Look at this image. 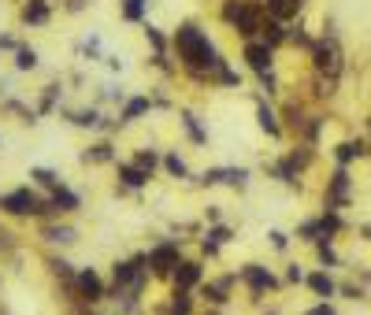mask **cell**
<instances>
[{"label": "cell", "instance_id": "6da1fadb", "mask_svg": "<svg viewBox=\"0 0 371 315\" xmlns=\"http://www.w3.org/2000/svg\"><path fill=\"white\" fill-rule=\"evenodd\" d=\"M171 60L179 63V78L201 89L212 86V74L227 63L223 48L201 19H179V26L171 30Z\"/></svg>", "mask_w": 371, "mask_h": 315}, {"label": "cell", "instance_id": "7a4b0ae2", "mask_svg": "<svg viewBox=\"0 0 371 315\" xmlns=\"http://www.w3.org/2000/svg\"><path fill=\"white\" fill-rule=\"evenodd\" d=\"M219 23L231 30L241 41H256L260 38V23H264V0H219Z\"/></svg>", "mask_w": 371, "mask_h": 315}, {"label": "cell", "instance_id": "3957f363", "mask_svg": "<svg viewBox=\"0 0 371 315\" xmlns=\"http://www.w3.org/2000/svg\"><path fill=\"white\" fill-rule=\"evenodd\" d=\"M0 219H8V223H41L45 219V193H38L30 182L4 189L0 193Z\"/></svg>", "mask_w": 371, "mask_h": 315}, {"label": "cell", "instance_id": "277c9868", "mask_svg": "<svg viewBox=\"0 0 371 315\" xmlns=\"http://www.w3.org/2000/svg\"><path fill=\"white\" fill-rule=\"evenodd\" d=\"M182 256H186V238H171V234L153 238L149 248H145V267H149V278L153 282H171V275L182 263Z\"/></svg>", "mask_w": 371, "mask_h": 315}, {"label": "cell", "instance_id": "5b68a950", "mask_svg": "<svg viewBox=\"0 0 371 315\" xmlns=\"http://www.w3.org/2000/svg\"><path fill=\"white\" fill-rule=\"evenodd\" d=\"M234 275H238V286L245 289V297H249L253 304H260V301H267V297H275V293L286 289L282 278L271 271L267 263H260V260H245Z\"/></svg>", "mask_w": 371, "mask_h": 315}, {"label": "cell", "instance_id": "8992f818", "mask_svg": "<svg viewBox=\"0 0 371 315\" xmlns=\"http://www.w3.org/2000/svg\"><path fill=\"white\" fill-rule=\"evenodd\" d=\"M189 186L197 189H234V193H249L253 186V171L249 167H234V163H212L204 171H193V182Z\"/></svg>", "mask_w": 371, "mask_h": 315}, {"label": "cell", "instance_id": "52a82bcc", "mask_svg": "<svg viewBox=\"0 0 371 315\" xmlns=\"http://www.w3.org/2000/svg\"><path fill=\"white\" fill-rule=\"evenodd\" d=\"M309 60H312V74H319V78H327V82L338 86V78H342V71H345V48H342V41H338V34L316 38V45L309 48Z\"/></svg>", "mask_w": 371, "mask_h": 315}, {"label": "cell", "instance_id": "ba28073f", "mask_svg": "<svg viewBox=\"0 0 371 315\" xmlns=\"http://www.w3.org/2000/svg\"><path fill=\"white\" fill-rule=\"evenodd\" d=\"M74 304H86V308H104L108 304V275L101 267H86L74 271Z\"/></svg>", "mask_w": 371, "mask_h": 315}, {"label": "cell", "instance_id": "9c48e42d", "mask_svg": "<svg viewBox=\"0 0 371 315\" xmlns=\"http://www.w3.org/2000/svg\"><path fill=\"white\" fill-rule=\"evenodd\" d=\"M38 241L45 245V253H71L82 241V230L71 219H41L38 223Z\"/></svg>", "mask_w": 371, "mask_h": 315}, {"label": "cell", "instance_id": "30bf717a", "mask_svg": "<svg viewBox=\"0 0 371 315\" xmlns=\"http://www.w3.org/2000/svg\"><path fill=\"white\" fill-rule=\"evenodd\" d=\"M234 289H238V275L234 271H216V275H208L204 286L197 289V304L227 311L231 301H234Z\"/></svg>", "mask_w": 371, "mask_h": 315}, {"label": "cell", "instance_id": "8fae6325", "mask_svg": "<svg viewBox=\"0 0 371 315\" xmlns=\"http://www.w3.org/2000/svg\"><path fill=\"white\" fill-rule=\"evenodd\" d=\"M234 238H238L234 223L204 226V230H201V238H197V253H193V256H201L204 263H216V260H223V248H227Z\"/></svg>", "mask_w": 371, "mask_h": 315}, {"label": "cell", "instance_id": "7c38bea8", "mask_svg": "<svg viewBox=\"0 0 371 315\" xmlns=\"http://www.w3.org/2000/svg\"><path fill=\"white\" fill-rule=\"evenodd\" d=\"M175 119H179V134L189 148H208L212 134H208V119L193 108V104H179L175 108Z\"/></svg>", "mask_w": 371, "mask_h": 315}, {"label": "cell", "instance_id": "4fadbf2b", "mask_svg": "<svg viewBox=\"0 0 371 315\" xmlns=\"http://www.w3.org/2000/svg\"><path fill=\"white\" fill-rule=\"evenodd\" d=\"M212 275L208 271V263L201 260V256H193V253H186L182 256V263L175 267V275H171V282H167V289H186V293H197L201 286H204V278Z\"/></svg>", "mask_w": 371, "mask_h": 315}, {"label": "cell", "instance_id": "5bb4252c", "mask_svg": "<svg viewBox=\"0 0 371 315\" xmlns=\"http://www.w3.org/2000/svg\"><path fill=\"white\" fill-rule=\"evenodd\" d=\"M111 171H116V186H111V193H116V197H141L145 189L153 186V175H145L138 163H131V160H119Z\"/></svg>", "mask_w": 371, "mask_h": 315}, {"label": "cell", "instance_id": "9a60e30c", "mask_svg": "<svg viewBox=\"0 0 371 315\" xmlns=\"http://www.w3.org/2000/svg\"><path fill=\"white\" fill-rule=\"evenodd\" d=\"M78 163L89 167V171H96V167H116V163H119V141L116 138H93L89 145L78 148Z\"/></svg>", "mask_w": 371, "mask_h": 315}, {"label": "cell", "instance_id": "2e32d148", "mask_svg": "<svg viewBox=\"0 0 371 315\" xmlns=\"http://www.w3.org/2000/svg\"><path fill=\"white\" fill-rule=\"evenodd\" d=\"M86 208V197L74 186H60L56 193L45 197V219H74Z\"/></svg>", "mask_w": 371, "mask_h": 315}, {"label": "cell", "instance_id": "e0dca14e", "mask_svg": "<svg viewBox=\"0 0 371 315\" xmlns=\"http://www.w3.org/2000/svg\"><path fill=\"white\" fill-rule=\"evenodd\" d=\"M353 204V178L349 167H334L323 189V211H345Z\"/></svg>", "mask_w": 371, "mask_h": 315}, {"label": "cell", "instance_id": "ac0fdd59", "mask_svg": "<svg viewBox=\"0 0 371 315\" xmlns=\"http://www.w3.org/2000/svg\"><path fill=\"white\" fill-rule=\"evenodd\" d=\"M60 119L67 123L71 130H86V134H96L104 123V108H96L93 101L89 104H63L60 108Z\"/></svg>", "mask_w": 371, "mask_h": 315}, {"label": "cell", "instance_id": "d6986e66", "mask_svg": "<svg viewBox=\"0 0 371 315\" xmlns=\"http://www.w3.org/2000/svg\"><path fill=\"white\" fill-rule=\"evenodd\" d=\"M56 0H19V26L26 30H48L56 19Z\"/></svg>", "mask_w": 371, "mask_h": 315}, {"label": "cell", "instance_id": "ffe728a7", "mask_svg": "<svg viewBox=\"0 0 371 315\" xmlns=\"http://www.w3.org/2000/svg\"><path fill=\"white\" fill-rule=\"evenodd\" d=\"M63 93H67V82H63V74L48 78L45 86L34 93V111L41 115V119H48V115H60V108H63Z\"/></svg>", "mask_w": 371, "mask_h": 315}, {"label": "cell", "instance_id": "44dd1931", "mask_svg": "<svg viewBox=\"0 0 371 315\" xmlns=\"http://www.w3.org/2000/svg\"><path fill=\"white\" fill-rule=\"evenodd\" d=\"M253 119H256V130H260V134H267L271 141H282L286 130H282V119H279V108L260 93L253 96Z\"/></svg>", "mask_w": 371, "mask_h": 315}, {"label": "cell", "instance_id": "7402d4cb", "mask_svg": "<svg viewBox=\"0 0 371 315\" xmlns=\"http://www.w3.org/2000/svg\"><path fill=\"white\" fill-rule=\"evenodd\" d=\"M241 63H245V71H253V78H260L275 71V52L264 41H241Z\"/></svg>", "mask_w": 371, "mask_h": 315}, {"label": "cell", "instance_id": "603a6c76", "mask_svg": "<svg viewBox=\"0 0 371 315\" xmlns=\"http://www.w3.org/2000/svg\"><path fill=\"white\" fill-rule=\"evenodd\" d=\"M197 293H186V289H167V297L160 304L149 308V315H197Z\"/></svg>", "mask_w": 371, "mask_h": 315}, {"label": "cell", "instance_id": "cb8c5ba5", "mask_svg": "<svg viewBox=\"0 0 371 315\" xmlns=\"http://www.w3.org/2000/svg\"><path fill=\"white\" fill-rule=\"evenodd\" d=\"M153 115V101H149V93H131L123 101V108L116 111V119H119V130H131L138 126L141 119H149Z\"/></svg>", "mask_w": 371, "mask_h": 315}, {"label": "cell", "instance_id": "d4e9b609", "mask_svg": "<svg viewBox=\"0 0 371 315\" xmlns=\"http://www.w3.org/2000/svg\"><path fill=\"white\" fill-rule=\"evenodd\" d=\"M160 175H164L167 182H175V186H189L193 182V167L186 153H179V148H164V160H160Z\"/></svg>", "mask_w": 371, "mask_h": 315}, {"label": "cell", "instance_id": "484cf974", "mask_svg": "<svg viewBox=\"0 0 371 315\" xmlns=\"http://www.w3.org/2000/svg\"><path fill=\"white\" fill-rule=\"evenodd\" d=\"M0 119H15L19 126H30V130H34V126L41 123V115L34 111V104L23 101V96L15 93V96H8V101H0Z\"/></svg>", "mask_w": 371, "mask_h": 315}, {"label": "cell", "instance_id": "4316f807", "mask_svg": "<svg viewBox=\"0 0 371 315\" xmlns=\"http://www.w3.org/2000/svg\"><path fill=\"white\" fill-rule=\"evenodd\" d=\"M264 175H267L271 182H279V186L297 189V193H301V171L286 160V153H282V156H275V160H267V163H264Z\"/></svg>", "mask_w": 371, "mask_h": 315}, {"label": "cell", "instance_id": "83f0119b", "mask_svg": "<svg viewBox=\"0 0 371 315\" xmlns=\"http://www.w3.org/2000/svg\"><path fill=\"white\" fill-rule=\"evenodd\" d=\"M26 178H30V186H34L38 193H56L60 186H67V178H63L56 167H45V163H34V167L26 171Z\"/></svg>", "mask_w": 371, "mask_h": 315}, {"label": "cell", "instance_id": "f1b7e54d", "mask_svg": "<svg viewBox=\"0 0 371 315\" xmlns=\"http://www.w3.org/2000/svg\"><path fill=\"white\" fill-rule=\"evenodd\" d=\"M371 153V148L360 141V138H345V141H338L334 148H331V156H334V163L338 167H353L357 160H364Z\"/></svg>", "mask_w": 371, "mask_h": 315}, {"label": "cell", "instance_id": "f546056e", "mask_svg": "<svg viewBox=\"0 0 371 315\" xmlns=\"http://www.w3.org/2000/svg\"><path fill=\"white\" fill-rule=\"evenodd\" d=\"M11 71H15V74H34V71H41V52H38L30 41H23V45L11 52Z\"/></svg>", "mask_w": 371, "mask_h": 315}, {"label": "cell", "instance_id": "4dcf8cb0", "mask_svg": "<svg viewBox=\"0 0 371 315\" xmlns=\"http://www.w3.org/2000/svg\"><path fill=\"white\" fill-rule=\"evenodd\" d=\"M141 38L149 45V56H171V34L156 23H141Z\"/></svg>", "mask_w": 371, "mask_h": 315}, {"label": "cell", "instance_id": "1f68e13d", "mask_svg": "<svg viewBox=\"0 0 371 315\" xmlns=\"http://www.w3.org/2000/svg\"><path fill=\"white\" fill-rule=\"evenodd\" d=\"M71 52L82 60V63H104V41H101V34H86L82 41H74L71 45Z\"/></svg>", "mask_w": 371, "mask_h": 315}, {"label": "cell", "instance_id": "d6a6232c", "mask_svg": "<svg viewBox=\"0 0 371 315\" xmlns=\"http://www.w3.org/2000/svg\"><path fill=\"white\" fill-rule=\"evenodd\" d=\"M304 4H309V0H264V11L279 23H294L304 11Z\"/></svg>", "mask_w": 371, "mask_h": 315}, {"label": "cell", "instance_id": "836d02e7", "mask_svg": "<svg viewBox=\"0 0 371 315\" xmlns=\"http://www.w3.org/2000/svg\"><path fill=\"white\" fill-rule=\"evenodd\" d=\"M160 160H164V148H156V145H138L131 153V163H138V167L153 178L160 175Z\"/></svg>", "mask_w": 371, "mask_h": 315}, {"label": "cell", "instance_id": "e575fe53", "mask_svg": "<svg viewBox=\"0 0 371 315\" xmlns=\"http://www.w3.org/2000/svg\"><path fill=\"white\" fill-rule=\"evenodd\" d=\"M304 286H309L319 301H331V297H338V282H334V275L331 271H309V278H304Z\"/></svg>", "mask_w": 371, "mask_h": 315}, {"label": "cell", "instance_id": "d590c367", "mask_svg": "<svg viewBox=\"0 0 371 315\" xmlns=\"http://www.w3.org/2000/svg\"><path fill=\"white\" fill-rule=\"evenodd\" d=\"M286 26H289V23H279V19H271V15H264V23H260V38H256V41H264L271 52H279V48L286 45Z\"/></svg>", "mask_w": 371, "mask_h": 315}, {"label": "cell", "instance_id": "8d00e7d4", "mask_svg": "<svg viewBox=\"0 0 371 315\" xmlns=\"http://www.w3.org/2000/svg\"><path fill=\"white\" fill-rule=\"evenodd\" d=\"M126 96H131V93H126V89L119 86V82H104V86H96V93H93V104H96V108H108V104H111V108L119 111Z\"/></svg>", "mask_w": 371, "mask_h": 315}, {"label": "cell", "instance_id": "74e56055", "mask_svg": "<svg viewBox=\"0 0 371 315\" xmlns=\"http://www.w3.org/2000/svg\"><path fill=\"white\" fill-rule=\"evenodd\" d=\"M212 86H216V89H227V93H238V89H241V71L227 60V63H223V67L212 74Z\"/></svg>", "mask_w": 371, "mask_h": 315}, {"label": "cell", "instance_id": "f35d334b", "mask_svg": "<svg viewBox=\"0 0 371 315\" xmlns=\"http://www.w3.org/2000/svg\"><path fill=\"white\" fill-rule=\"evenodd\" d=\"M19 253H23V238L15 234L11 226L0 223V263H8L11 256H19Z\"/></svg>", "mask_w": 371, "mask_h": 315}, {"label": "cell", "instance_id": "ab89813d", "mask_svg": "<svg viewBox=\"0 0 371 315\" xmlns=\"http://www.w3.org/2000/svg\"><path fill=\"white\" fill-rule=\"evenodd\" d=\"M312 248H316V263H319V267H323V271H331V267H342V256H338L334 241L319 238V241H316Z\"/></svg>", "mask_w": 371, "mask_h": 315}, {"label": "cell", "instance_id": "60d3db41", "mask_svg": "<svg viewBox=\"0 0 371 315\" xmlns=\"http://www.w3.org/2000/svg\"><path fill=\"white\" fill-rule=\"evenodd\" d=\"M149 101H153V111H175V108H179V101H175L167 82H160V86L149 89Z\"/></svg>", "mask_w": 371, "mask_h": 315}, {"label": "cell", "instance_id": "b9f144b4", "mask_svg": "<svg viewBox=\"0 0 371 315\" xmlns=\"http://www.w3.org/2000/svg\"><path fill=\"white\" fill-rule=\"evenodd\" d=\"M294 238L304 241V245H316L319 238H323V226H319V215H312V219H301L297 230H294Z\"/></svg>", "mask_w": 371, "mask_h": 315}, {"label": "cell", "instance_id": "7bdbcfd3", "mask_svg": "<svg viewBox=\"0 0 371 315\" xmlns=\"http://www.w3.org/2000/svg\"><path fill=\"white\" fill-rule=\"evenodd\" d=\"M286 45L304 48V52H309V48L316 45V38H312V34H309V30H304L301 23H289V26H286Z\"/></svg>", "mask_w": 371, "mask_h": 315}, {"label": "cell", "instance_id": "ee69618b", "mask_svg": "<svg viewBox=\"0 0 371 315\" xmlns=\"http://www.w3.org/2000/svg\"><path fill=\"white\" fill-rule=\"evenodd\" d=\"M119 19H123L126 26L149 23V4H119Z\"/></svg>", "mask_w": 371, "mask_h": 315}, {"label": "cell", "instance_id": "f6af8a7d", "mask_svg": "<svg viewBox=\"0 0 371 315\" xmlns=\"http://www.w3.org/2000/svg\"><path fill=\"white\" fill-rule=\"evenodd\" d=\"M201 223H204V226L227 223V208H223V204H216V201H208V204L201 208Z\"/></svg>", "mask_w": 371, "mask_h": 315}, {"label": "cell", "instance_id": "bcb514c9", "mask_svg": "<svg viewBox=\"0 0 371 315\" xmlns=\"http://www.w3.org/2000/svg\"><path fill=\"white\" fill-rule=\"evenodd\" d=\"M256 86H260V96H267V101H271V96H279V93H282V86H279V71L260 74V78H256Z\"/></svg>", "mask_w": 371, "mask_h": 315}, {"label": "cell", "instance_id": "7dc6e473", "mask_svg": "<svg viewBox=\"0 0 371 315\" xmlns=\"http://www.w3.org/2000/svg\"><path fill=\"white\" fill-rule=\"evenodd\" d=\"M282 286H304V278H309V271L301 267V263H286V271L279 275Z\"/></svg>", "mask_w": 371, "mask_h": 315}, {"label": "cell", "instance_id": "c3c4849f", "mask_svg": "<svg viewBox=\"0 0 371 315\" xmlns=\"http://www.w3.org/2000/svg\"><path fill=\"white\" fill-rule=\"evenodd\" d=\"M267 245L275 248V253H286V248H289V234H286V230H279V226H271L267 230Z\"/></svg>", "mask_w": 371, "mask_h": 315}, {"label": "cell", "instance_id": "681fc988", "mask_svg": "<svg viewBox=\"0 0 371 315\" xmlns=\"http://www.w3.org/2000/svg\"><path fill=\"white\" fill-rule=\"evenodd\" d=\"M93 8V0H60V11L63 15H86Z\"/></svg>", "mask_w": 371, "mask_h": 315}, {"label": "cell", "instance_id": "f907efd6", "mask_svg": "<svg viewBox=\"0 0 371 315\" xmlns=\"http://www.w3.org/2000/svg\"><path fill=\"white\" fill-rule=\"evenodd\" d=\"M338 293L349 297V301H364V289L357 286V282H345V286H338Z\"/></svg>", "mask_w": 371, "mask_h": 315}, {"label": "cell", "instance_id": "816d5d0a", "mask_svg": "<svg viewBox=\"0 0 371 315\" xmlns=\"http://www.w3.org/2000/svg\"><path fill=\"white\" fill-rule=\"evenodd\" d=\"M104 67H108L111 74H123V71H126V60H123V56H111V52H108V56H104Z\"/></svg>", "mask_w": 371, "mask_h": 315}, {"label": "cell", "instance_id": "f5cc1de1", "mask_svg": "<svg viewBox=\"0 0 371 315\" xmlns=\"http://www.w3.org/2000/svg\"><path fill=\"white\" fill-rule=\"evenodd\" d=\"M19 45H23V41L15 38V34H0V52H8V56H11V52H15V48H19Z\"/></svg>", "mask_w": 371, "mask_h": 315}, {"label": "cell", "instance_id": "db71d44e", "mask_svg": "<svg viewBox=\"0 0 371 315\" xmlns=\"http://www.w3.org/2000/svg\"><path fill=\"white\" fill-rule=\"evenodd\" d=\"M304 315H338V311L331 308V301H319V304H312V308L304 311Z\"/></svg>", "mask_w": 371, "mask_h": 315}, {"label": "cell", "instance_id": "11a10c76", "mask_svg": "<svg viewBox=\"0 0 371 315\" xmlns=\"http://www.w3.org/2000/svg\"><path fill=\"white\" fill-rule=\"evenodd\" d=\"M8 96H15V89H11V78H0V101H8Z\"/></svg>", "mask_w": 371, "mask_h": 315}, {"label": "cell", "instance_id": "9f6ffc18", "mask_svg": "<svg viewBox=\"0 0 371 315\" xmlns=\"http://www.w3.org/2000/svg\"><path fill=\"white\" fill-rule=\"evenodd\" d=\"M71 86L82 89V86H86V74H82V71H71Z\"/></svg>", "mask_w": 371, "mask_h": 315}, {"label": "cell", "instance_id": "6f0895ef", "mask_svg": "<svg viewBox=\"0 0 371 315\" xmlns=\"http://www.w3.org/2000/svg\"><path fill=\"white\" fill-rule=\"evenodd\" d=\"M197 315H227V311H219V308H197Z\"/></svg>", "mask_w": 371, "mask_h": 315}, {"label": "cell", "instance_id": "680465c9", "mask_svg": "<svg viewBox=\"0 0 371 315\" xmlns=\"http://www.w3.org/2000/svg\"><path fill=\"white\" fill-rule=\"evenodd\" d=\"M360 238H364V241H371V223H364V226H360Z\"/></svg>", "mask_w": 371, "mask_h": 315}, {"label": "cell", "instance_id": "91938a15", "mask_svg": "<svg viewBox=\"0 0 371 315\" xmlns=\"http://www.w3.org/2000/svg\"><path fill=\"white\" fill-rule=\"evenodd\" d=\"M119 4H153V0H119Z\"/></svg>", "mask_w": 371, "mask_h": 315}, {"label": "cell", "instance_id": "94428289", "mask_svg": "<svg viewBox=\"0 0 371 315\" xmlns=\"http://www.w3.org/2000/svg\"><path fill=\"white\" fill-rule=\"evenodd\" d=\"M367 130H371V115H367Z\"/></svg>", "mask_w": 371, "mask_h": 315}, {"label": "cell", "instance_id": "6125c7cd", "mask_svg": "<svg viewBox=\"0 0 371 315\" xmlns=\"http://www.w3.org/2000/svg\"><path fill=\"white\" fill-rule=\"evenodd\" d=\"M0 145H4V138H0Z\"/></svg>", "mask_w": 371, "mask_h": 315}]
</instances>
